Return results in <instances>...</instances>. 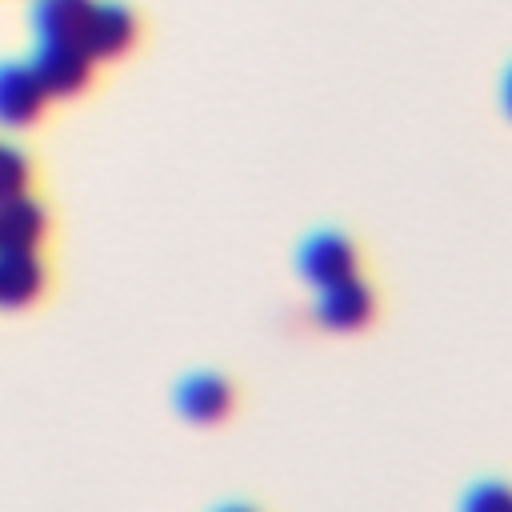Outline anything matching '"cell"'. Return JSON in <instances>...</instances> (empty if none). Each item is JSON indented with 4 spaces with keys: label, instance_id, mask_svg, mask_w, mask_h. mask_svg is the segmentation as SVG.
Returning <instances> with one entry per match:
<instances>
[{
    "label": "cell",
    "instance_id": "6da1fadb",
    "mask_svg": "<svg viewBox=\"0 0 512 512\" xmlns=\"http://www.w3.org/2000/svg\"><path fill=\"white\" fill-rule=\"evenodd\" d=\"M32 68L48 88V96L64 100V96H80L92 84L96 56L88 52V44H40Z\"/></svg>",
    "mask_w": 512,
    "mask_h": 512
},
{
    "label": "cell",
    "instance_id": "7a4b0ae2",
    "mask_svg": "<svg viewBox=\"0 0 512 512\" xmlns=\"http://www.w3.org/2000/svg\"><path fill=\"white\" fill-rule=\"evenodd\" d=\"M48 88L40 84L32 64H0V124L4 128H28L40 120L48 104Z\"/></svg>",
    "mask_w": 512,
    "mask_h": 512
},
{
    "label": "cell",
    "instance_id": "3957f363",
    "mask_svg": "<svg viewBox=\"0 0 512 512\" xmlns=\"http://www.w3.org/2000/svg\"><path fill=\"white\" fill-rule=\"evenodd\" d=\"M372 316H376V296H372V288L360 276H348V280H336V284L320 288L316 320L324 328H332V332H356Z\"/></svg>",
    "mask_w": 512,
    "mask_h": 512
},
{
    "label": "cell",
    "instance_id": "277c9868",
    "mask_svg": "<svg viewBox=\"0 0 512 512\" xmlns=\"http://www.w3.org/2000/svg\"><path fill=\"white\" fill-rule=\"evenodd\" d=\"M48 268L36 256V248H12L0 252V308H28L44 296Z\"/></svg>",
    "mask_w": 512,
    "mask_h": 512
},
{
    "label": "cell",
    "instance_id": "5b68a950",
    "mask_svg": "<svg viewBox=\"0 0 512 512\" xmlns=\"http://www.w3.org/2000/svg\"><path fill=\"white\" fill-rule=\"evenodd\" d=\"M300 272L316 288L348 280V276H356V244L336 232H320L300 248Z\"/></svg>",
    "mask_w": 512,
    "mask_h": 512
},
{
    "label": "cell",
    "instance_id": "8992f818",
    "mask_svg": "<svg viewBox=\"0 0 512 512\" xmlns=\"http://www.w3.org/2000/svg\"><path fill=\"white\" fill-rule=\"evenodd\" d=\"M96 0H36L32 24L40 44H84Z\"/></svg>",
    "mask_w": 512,
    "mask_h": 512
},
{
    "label": "cell",
    "instance_id": "52a82bcc",
    "mask_svg": "<svg viewBox=\"0 0 512 512\" xmlns=\"http://www.w3.org/2000/svg\"><path fill=\"white\" fill-rule=\"evenodd\" d=\"M136 36H140V20H136L132 8H124V4H96L84 44H88V52L96 60H120L124 52H132Z\"/></svg>",
    "mask_w": 512,
    "mask_h": 512
},
{
    "label": "cell",
    "instance_id": "ba28073f",
    "mask_svg": "<svg viewBox=\"0 0 512 512\" xmlns=\"http://www.w3.org/2000/svg\"><path fill=\"white\" fill-rule=\"evenodd\" d=\"M48 236V212L32 196H16L0 204V252L40 248Z\"/></svg>",
    "mask_w": 512,
    "mask_h": 512
},
{
    "label": "cell",
    "instance_id": "9c48e42d",
    "mask_svg": "<svg viewBox=\"0 0 512 512\" xmlns=\"http://www.w3.org/2000/svg\"><path fill=\"white\" fill-rule=\"evenodd\" d=\"M176 404L188 420L196 424H216L232 412V384L220 380V376H192L180 384L176 392Z\"/></svg>",
    "mask_w": 512,
    "mask_h": 512
},
{
    "label": "cell",
    "instance_id": "30bf717a",
    "mask_svg": "<svg viewBox=\"0 0 512 512\" xmlns=\"http://www.w3.org/2000/svg\"><path fill=\"white\" fill-rule=\"evenodd\" d=\"M28 188H32V160L20 148L0 144V204L28 196Z\"/></svg>",
    "mask_w": 512,
    "mask_h": 512
},
{
    "label": "cell",
    "instance_id": "8fae6325",
    "mask_svg": "<svg viewBox=\"0 0 512 512\" xmlns=\"http://www.w3.org/2000/svg\"><path fill=\"white\" fill-rule=\"evenodd\" d=\"M464 504L476 508V512H512V488H508V484H492V480H484V484H476V488L468 492Z\"/></svg>",
    "mask_w": 512,
    "mask_h": 512
},
{
    "label": "cell",
    "instance_id": "7c38bea8",
    "mask_svg": "<svg viewBox=\"0 0 512 512\" xmlns=\"http://www.w3.org/2000/svg\"><path fill=\"white\" fill-rule=\"evenodd\" d=\"M504 108H508V116H512V68H508V76H504Z\"/></svg>",
    "mask_w": 512,
    "mask_h": 512
}]
</instances>
